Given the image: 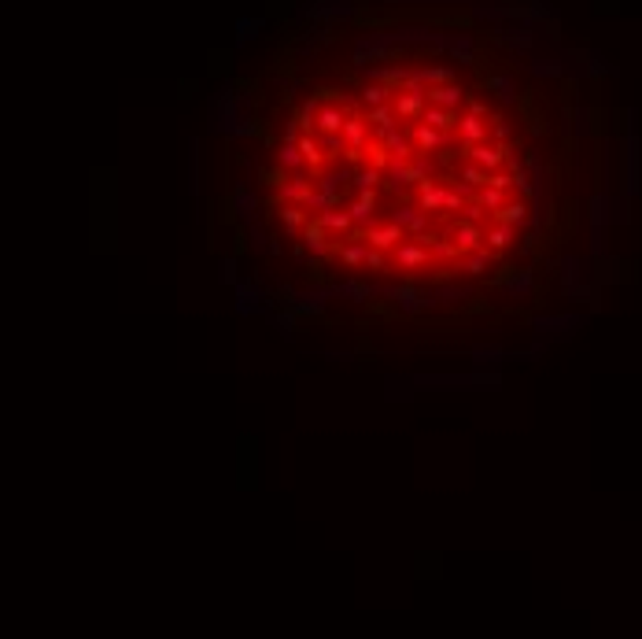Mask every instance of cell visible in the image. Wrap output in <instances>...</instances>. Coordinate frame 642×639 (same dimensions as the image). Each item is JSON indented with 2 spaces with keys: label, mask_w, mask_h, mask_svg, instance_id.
Here are the masks:
<instances>
[{
  "label": "cell",
  "mask_w": 642,
  "mask_h": 639,
  "mask_svg": "<svg viewBox=\"0 0 642 639\" xmlns=\"http://www.w3.org/2000/svg\"><path fill=\"white\" fill-rule=\"evenodd\" d=\"M447 237L462 247V255H469V252H480V247L488 244V226H483V222H473V218H451Z\"/></svg>",
  "instance_id": "1"
},
{
  "label": "cell",
  "mask_w": 642,
  "mask_h": 639,
  "mask_svg": "<svg viewBox=\"0 0 642 639\" xmlns=\"http://www.w3.org/2000/svg\"><path fill=\"white\" fill-rule=\"evenodd\" d=\"M391 263H395V270H432V266H439V259H436L432 247L417 244L410 237V240H402L395 252H391Z\"/></svg>",
  "instance_id": "2"
},
{
  "label": "cell",
  "mask_w": 642,
  "mask_h": 639,
  "mask_svg": "<svg viewBox=\"0 0 642 639\" xmlns=\"http://www.w3.org/2000/svg\"><path fill=\"white\" fill-rule=\"evenodd\" d=\"M451 181H454V178H432V181H421V185H417V207H421V211H428V215H443V203H447Z\"/></svg>",
  "instance_id": "3"
},
{
  "label": "cell",
  "mask_w": 642,
  "mask_h": 639,
  "mask_svg": "<svg viewBox=\"0 0 642 639\" xmlns=\"http://www.w3.org/2000/svg\"><path fill=\"white\" fill-rule=\"evenodd\" d=\"M402 240H410V233H406V226H399V222H388V226H373L365 229V244L370 247H381V252H395V247Z\"/></svg>",
  "instance_id": "4"
},
{
  "label": "cell",
  "mask_w": 642,
  "mask_h": 639,
  "mask_svg": "<svg viewBox=\"0 0 642 639\" xmlns=\"http://www.w3.org/2000/svg\"><path fill=\"white\" fill-rule=\"evenodd\" d=\"M410 141L417 145V152H439V148L454 145L447 129H436V126H428V122H414L410 126Z\"/></svg>",
  "instance_id": "5"
},
{
  "label": "cell",
  "mask_w": 642,
  "mask_h": 639,
  "mask_svg": "<svg viewBox=\"0 0 642 639\" xmlns=\"http://www.w3.org/2000/svg\"><path fill=\"white\" fill-rule=\"evenodd\" d=\"M391 103H395V115L406 122H421V115L428 108V93H410V89H399L395 96H391Z\"/></svg>",
  "instance_id": "6"
},
{
  "label": "cell",
  "mask_w": 642,
  "mask_h": 639,
  "mask_svg": "<svg viewBox=\"0 0 642 639\" xmlns=\"http://www.w3.org/2000/svg\"><path fill=\"white\" fill-rule=\"evenodd\" d=\"M351 111L355 108H347V103H321L318 108V134H344Z\"/></svg>",
  "instance_id": "7"
},
{
  "label": "cell",
  "mask_w": 642,
  "mask_h": 639,
  "mask_svg": "<svg viewBox=\"0 0 642 639\" xmlns=\"http://www.w3.org/2000/svg\"><path fill=\"white\" fill-rule=\"evenodd\" d=\"M488 137H491V119H480L473 111H465L462 119H458V141H465V145H483Z\"/></svg>",
  "instance_id": "8"
},
{
  "label": "cell",
  "mask_w": 642,
  "mask_h": 639,
  "mask_svg": "<svg viewBox=\"0 0 642 639\" xmlns=\"http://www.w3.org/2000/svg\"><path fill=\"white\" fill-rule=\"evenodd\" d=\"M388 296L395 299L399 307H406V310H428L432 303H436V299H428L421 289H417V285H410V281H402V285H391L388 289Z\"/></svg>",
  "instance_id": "9"
},
{
  "label": "cell",
  "mask_w": 642,
  "mask_h": 639,
  "mask_svg": "<svg viewBox=\"0 0 642 639\" xmlns=\"http://www.w3.org/2000/svg\"><path fill=\"white\" fill-rule=\"evenodd\" d=\"M299 152H303V159H307L310 178H321V174H325V163H329V155H325L318 134H303V137H299Z\"/></svg>",
  "instance_id": "10"
},
{
  "label": "cell",
  "mask_w": 642,
  "mask_h": 639,
  "mask_svg": "<svg viewBox=\"0 0 642 639\" xmlns=\"http://www.w3.org/2000/svg\"><path fill=\"white\" fill-rule=\"evenodd\" d=\"M391 222H399V226H406V233H410V237H417V233L428 229V211H421L417 203H402V207H395V211H391Z\"/></svg>",
  "instance_id": "11"
},
{
  "label": "cell",
  "mask_w": 642,
  "mask_h": 639,
  "mask_svg": "<svg viewBox=\"0 0 642 639\" xmlns=\"http://www.w3.org/2000/svg\"><path fill=\"white\" fill-rule=\"evenodd\" d=\"M458 108H439V103H428L425 108V115H421V122H428V126H436V129H447V134H458Z\"/></svg>",
  "instance_id": "12"
},
{
  "label": "cell",
  "mask_w": 642,
  "mask_h": 639,
  "mask_svg": "<svg viewBox=\"0 0 642 639\" xmlns=\"http://www.w3.org/2000/svg\"><path fill=\"white\" fill-rule=\"evenodd\" d=\"M344 137H347V148L370 145V119H365V111H351V119L344 126Z\"/></svg>",
  "instance_id": "13"
},
{
  "label": "cell",
  "mask_w": 642,
  "mask_h": 639,
  "mask_svg": "<svg viewBox=\"0 0 642 639\" xmlns=\"http://www.w3.org/2000/svg\"><path fill=\"white\" fill-rule=\"evenodd\" d=\"M281 192H284V203H307L318 189H314V181H310L303 171H296V174H292V181H288V185H284Z\"/></svg>",
  "instance_id": "14"
},
{
  "label": "cell",
  "mask_w": 642,
  "mask_h": 639,
  "mask_svg": "<svg viewBox=\"0 0 642 639\" xmlns=\"http://www.w3.org/2000/svg\"><path fill=\"white\" fill-rule=\"evenodd\" d=\"M362 307H365V315H373V318H381V322H399V315H402V307L395 303V299H381V296H370V299H362Z\"/></svg>",
  "instance_id": "15"
},
{
  "label": "cell",
  "mask_w": 642,
  "mask_h": 639,
  "mask_svg": "<svg viewBox=\"0 0 642 639\" xmlns=\"http://www.w3.org/2000/svg\"><path fill=\"white\" fill-rule=\"evenodd\" d=\"M428 103H439V108H462L465 103V89L462 85H428Z\"/></svg>",
  "instance_id": "16"
},
{
  "label": "cell",
  "mask_w": 642,
  "mask_h": 639,
  "mask_svg": "<svg viewBox=\"0 0 642 639\" xmlns=\"http://www.w3.org/2000/svg\"><path fill=\"white\" fill-rule=\"evenodd\" d=\"M277 215H281V222H284L288 237H299V233H303V226L310 222V211H307L303 203H284Z\"/></svg>",
  "instance_id": "17"
},
{
  "label": "cell",
  "mask_w": 642,
  "mask_h": 639,
  "mask_svg": "<svg viewBox=\"0 0 642 639\" xmlns=\"http://www.w3.org/2000/svg\"><path fill=\"white\" fill-rule=\"evenodd\" d=\"M391 96H395V89H388V85H381V82H370V78H365L362 89H358V103H362V108H377V103H388Z\"/></svg>",
  "instance_id": "18"
},
{
  "label": "cell",
  "mask_w": 642,
  "mask_h": 639,
  "mask_svg": "<svg viewBox=\"0 0 642 639\" xmlns=\"http://www.w3.org/2000/svg\"><path fill=\"white\" fill-rule=\"evenodd\" d=\"M365 163L388 174V166L395 163V155H391V148L384 145V137H370V145H365Z\"/></svg>",
  "instance_id": "19"
},
{
  "label": "cell",
  "mask_w": 642,
  "mask_h": 639,
  "mask_svg": "<svg viewBox=\"0 0 642 639\" xmlns=\"http://www.w3.org/2000/svg\"><path fill=\"white\" fill-rule=\"evenodd\" d=\"M321 222H325V229H329L333 237H347V233L355 229V218H351V211H344V207L321 211Z\"/></svg>",
  "instance_id": "20"
},
{
  "label": "cell",
  "mask_w": 642,
  "mask_h": 639,
  "mask_svg": "<svg viewBox=\"0 0 642 639\" xmlns=\"http://www.w3.org/2000/svg\"><path fill=\"white\" fill-rule=\"evenodd\" d=\"M491 222H506V226H524V222H528V200H509L506 207L491 211Z\"/></svg>",
  "instance_id": "21"
},
{
  "label": "cell",
  "mask_w": 642,
  "mask_h": 639,
  "mask_svg": "<svg viewBox=\"0 0 642 639\" xmlns=\"http://www.w3.org/2000/svg\"><path fill=\"white\" fill-rule=\"evenodd\" d=\"M509 244H517V226L491 222V226H488V247H495V252H506Z\"/></svg>",
  "instance_id": "22"
},
{
  "label": "cell",
  "mask_w": 642,
  "mask_h": 639,
  "mask_svg": "<svg viewBox=\"0 0 642 639\" xmlns=\"http://www.w3.org/2000/svg\"><path fill=\"white\" fill-rule=\"evenodd\" d=\"M388 185L391 189H410V185H417V171H414V163H391L388 166Z\"/></svg>",
  "instance_id": "23"
},
{
  "label": "cell",
  "mask_w": 642,
  "mask_h": 639,
  "mask_svg": "<svg viewBox=\"0 0 642 639\" xmlns=\"http://www.w3.org/2000/svg\"><path fill=\"white\" fill-rule=\"evenodd\" d=\"M480 315H495V303H491V299H483V296H469L465 303L454 310V318H462V322L480 318Z\"/></svg>",
  "instance_id": "24"
},
{
  "label": "cell",
  "mask_w": 642,
  "mask_h": 639,
  "mask_svg": "<svg viewBox=\"0 0 642 639\" xmlns=\"http://www.w3.org/2000/svg\"><path fill=\"white\" fill-rule=\"evenodd\" d=\"M365 119H370V126H377V129H391L399 122V115H395V103H377V108H365Z\"/></svg>",
  "instance_id": "25"
},
{
  "label": "cell",
  "mask_w": 642,
  "mask_h": 639,
  "mask_svg": "<svg viewBox=\"0 0 642 639\" xmlns=\"http://www.w3.org/2000/svg\"><path fill=\"white\" fill-rule=\"evenodd\" d=\"M303 266H307V281H310V285H318V289H329V285H333V273L325 270V259L307 255Z\"/></svg>",
  "instance_id": "26"
},
{
  "label": "cell",
  "mask_w": 642,
  "mask_h": 639,
  "mask_svg": "<svg viewBox=\"0 0 642 639\" xmlns=\"http://www.w3.org/2000/svg\"><path fill=\"white\" fill-rule=\"evenodd\" d=\"M258 181L266 189H284L288 181H292V174H288L284 163H277V166H258Z\"/></svg>",
  "instance_id": "27"
},
{
  "label": "cell",
  "mask_w": 642,
  "mask_h": 639,
  "mask_svg": "<svg viewBox=\"0 0 642 639\" xmlns=\"http://www.w3.org/2000/svg\"><path fill=\"white\" fill-rule=\"evenodd\" d=\"M473 200H480L488 211H499V207H506L509 203V189H495V185H483V189H476V196Z\"/></svg>",
  "instance_id": "28"
},
{
  "label": "cell",
  "mask_w": 642,
  "mask_h": 639,
  "mask_svg": "<svg viewBox=\"0 0 642 639\" xmlns=\"http://www.w3.org/2000/svg\"><path fill=\"white\" fill-rule=\"evenodd\" d=\"M480 89H488V93H495V96H506V100H513V85L506 82L502 74H480Z\"/></svg>",
  "instance_id": "29"
},
{
  "label": "cell",
  "mask_w": 642,
  "mask_h": 639,
  "mask_svg": "<svg viewBox=\"0 0 642 639\" xmlns=\"http://www.w3.org/2000/svg\"><path fill=\"white\" fill-rule=\"evenodd\" d=\"M377 185H388L384 181V171H377V166H358L355 171V189H377Z\"/></svg>",
  "instance_id": "30"
},
{
  "label": "cell",
  "mask_w": 642,
  "mask_h": 639,
  "mask_svg": "<svg viewBox=\"0 0 642 639\" xmlns=\"http://www.w3.org/2000/svg\"><path fill=\"white\" fill-rule=\"evenodd\" d=\"M458 178H462V181H469L473 189H483V185L491 181V171H483L480 163H473V159H469V163L462 166V171H458Z\"/></svg>",
  "instance_id": "31"
},
{
  "label": "cell",
  "mask_w": 642,
  "mask_h": 639,
  "mask_svg": "<svg viewBox=\"0 0 642 639\" xmlns=\"http://www.w3.org/2000/svg\"><path fill=\"white\" fill-rule=\"evenodd\" d=\"M365 252H370V244H344L336 252V259L344 266H365Z\"/></svg>",
  "instance_id": "32"
},
{
  "label": "cell",
  "mask_w": 642,
  "mask_h": 639,
  "mask_svg": "<svg viewBox=\"0 0 642 639\" xmlns=\"http://www.w3.org/2000/svg\"><path fill=\"white\" fill-rule=\"evenodd\" d=\"M277 163H284L288 171H303V166H307L303 152H299V145H292V141H284V145H281V152H277Z\"/></svg>",
  "instance_id": "33"
},
{
  "label": "cell",
  "mask_w": 642,
  "mask_h": 639,
  "mask_svg": "<svg viewBox=\"0 0 642 639\" xmlns=\"http://www.w3.org/2000/svg\"><path fill=\"white\" fill-rule=\"evenodd\" d=\"M318 141H321V148H325L329 159H344V152H347V137L344 134H318Z\"/></svg>",
  "instance_id": "34"
},
{
  "label": "cell",
  "mask_w": 642,
  "mask_h": 639,
  "mask_svg": "<svg viewBox=\"0 0 642 639\" xmlns=\"http://www.w3.org/2000/svg\"><path fill=\"white\" fill-rule=\"evenodd\" d=\"M517 273H520V270H517L513 263H502V266L488 278V289H509V285L517 281Z\"/></svg>",
  "instance_id": "35"
},
{
  "label": "cell",
  "mask_w": 642,
  "mask_h": 639,
  "mask_svg": "<svg viewBox=\"0 0 642 639\" xmlns=\"http://www.w3.org/2000/svg\"><path fill=\"white\" fill-rule=\"evenodd\" d=\"M314 96H318L321 103H347V108H355V100H351L340 85H318V89H314Z\"/></svg>",
  "instance_id": "36"
},
{
  "label": "cell",
  "mask_w": 642,
  "mask_h": 639,
  "mask_svg": "<svg viewBox=\"0 0 642 639\" xmlns=\"http://www.w3.org/2000/svg\"><path fill=\"white\" fill-rule=\"evenodd\" d=\"M417 78H421L425 85H451L454 82V71H447V67H421V71H417Z\"/></svg>",
  "instance_id": "37"
},
{
  "label": "cell",
  "mask_w": 642,
  "mask_h": 639,
  "mask_svg": "<svg viewBox=\"0 0 642 639\" xmlns=\"http://www.w3.org/2000/svg\"><path fill=\"white\" fill-rule=\"evenodd\" d=\"M237 203H240V196H237V189H233V192H226V196H221V211H218V218H221V226H237Z\"/></svg>",
  "instance_id": "38"
},
{
  "label": "cell",
  "mask_w": 642,
  "mask_h": 639,
  "mask_svg": "<svg viewBox=\"0 0 642 639\" xmlns=\"http://www.w3.org/2000/svg\"><path fill=\"white\" fill-rule=\"evenodd\" d=\"M587 122H591V137L601 141V134H606V108H601V100L591 103V111H587Z\"/></svg>",
  "instance_id": "39"
},
{
  "label": "cell",
  "mask_w": 642,
  "mask_h": 639,
  "mask_svg": "<svg viewBox=\"0 0 642 639\" xmlns=\"http://www.w3.org/2000/svg\"><path fill=\"white\" fill-rule=\"evenodd\" d=\"M432 252H436V259H439V263H454V259L462 255V247H458L451 237H439L436 244H432Z\"/></svg>",
  "instance_id": "40"
},
{
  "label": "cell",
  "mask_w": 642,
  "mask_h": 639,
  "mask_svg": "<svg viewBox=\"0 0 642 639\" xmlns=\"http://www.w3.org/2000/svg\"><path fill=\"white\" fill-rule=\"evenodd\" d=\"M414 171H417V185H421V181H432L436 178V163L428 159V152H421V155H414Z\"/></svg>",
  "instance_id": "41"
},
{
  "label": "cell",
  "mask_w": 642,
  "mask_h": 639,
  "mask_svg": "<svg viewBox=\"0 0 642 639\" xmlns=\"http://www.w3.org/2000/svg\"><path fill=\"white\" fill-rule=\"evenodd\" d=\"M517 115H520V122H528L532 115H539V103H535V93H520V96H517Z\"/></svg>",
  "instance_id": "42"
},
{
  "label": "cell",
  "mask_w": 642,
  "mask_h": 639,
  "mask_svg": "<svg viewBox=\"0 0 642 639\" xmlns=\"http://www.w3.org/2000/svg\"><path fill=\"white\" fill-rule=\"evenodd\" d=\"M299 322H303V318H299L292 307H284V303H281V310H277V325H281V329H284V333H296V329H299Z\"/></svg>",
  "instance_id": "43"
},
{
  "label": "cell",
  "mask_w": 642,
  "mask_h": 639,
  "mask_svg": "<svg viewBox=\"0 0 642 639\" xmlns=\"http://www.w3.org/2000/svg\"><path fill=\"white\" fill-rule=\"evenodd\" d=\"M314 181H318V189H321V192H329V196H340V192H344V189H340L344 174H321V178H314Z\"/></svg>",
  "instance_id": "44"
},
{
  "label": "cell",
  "mask_w": 642,
  "mask_h": 639,
  "mask_svg": "<svg viewBox=\"0 0 642 639\" xmlns=\"http://www.w3.org/2000/svg\"><path fill=\"white\" fill-rule=\"evenodd\" d=\"M365 266L377 270V273H388V255L381 252V247H370V252H365Z\"/></svg>",
  "instance_id": "45"
},
{
  "label": "cell",
  "mask_w": 642,
  "mask_h": 639,
  "mask_svg": "<svg viewBox=\"0 0 642 639\" xmlns=\"http://www.w3.org/2000/svg\"><path fill=\"white\" fill-rule=\"evenodd\" d=\"M266 129H270V122H266V119H251V122L237 126V134H240V137H262Z\"/></svg>",
  "instance_id": "46"
},
{
  "label": "cell",
  "mask_w": 642,
  "mask_h": 639,
  "mask_svg": "<svg viewBox=\"0 0 642 639\" xmlns=\"http://www.w3.org/2000/svg\"><path fill=\"white\" fill-rule=\"evenodd\" d=\"M532 285H535V273H532V266H524V270L517 273V281L509 285V292H513V296H517V292H528Z\"/></svg>",
  "instance_id": "47"
},
{
  "label": "cell",
  "mask_w": 642,
  "mask_h": 639,
  "mask_svg": "<svg viewBox=\"0 0 642 639\" xmlns=\"http://www.w3.org/2000/svg\"><path fill=\"white\" fill-rule=\"evenodd\" d=\"M565 211H569V215H565V237H572V233H576V226H580V203H576V200H569V207H565Z\"/></svg>",
  "instance_id": "48"
},
{
  "label": "cell",
  "mask_w": 642,
  "mask_h": 639,
  "mask_svg": "<svg viewBox=\"0 0 642 639\" xmlns=\"http://www.w3.org/2000/svg\"><path fill=\"white\" fill-rule=\"evenodd\" d=\"M344 292H347V296H355V299H370V296H373V289H370L365 281H347V285H344Z\"/></svg>",
  "instance_id": "49"
},
{
  "label": "cell",
  "mask_w": 642,
  "mask_h": 639,
  "mask_svg": "<svg viewBox=\"0 0 642 639\" xmlns=\"http://www.w3.org/2000/svg\"><path fill=\"white\" fill-rule=\"evenodd\" d=\"M546 129H550V122H546V115H543V111H539V115H532V119H528V134H532V137H543Z\"/></svg>",
  "instance_id": "50"
},
{
  "label": "cell",
  "mask_w": 642,
  "mask_h": 639,
  "mask_svg": "<svg viewBox=\"0 0 642 639\" xmlns=\"http://www.w3.org/2000/svg\"><path fill=\"white\" fill-rule=\"evenodd\" d=\"M483 215H491L488 207H483L480 200H469L465 203V218H473V222H483Z\"/></svg>",
  "instance_id": "51"
},
{
  "label": "cell",
  "mask_w": 642,
  "mask_h": 639,
  "mask_svg": "<svg viewBox=\"0 0 642 639\" xmlns=\"http://www.w3.org/2000/svg\"><path fill=\"white\" fill-rule=\"evenodd\" d=\"M465 111H473V115H480V119H491L488 103H483V100H476V96H465Z\"/></svg>",
  "instance_id": "52"
},
{
  "label": "cell",
  "mask_w": 642,
  "mask_h": 639,
  "mask_svg": "<svg viewBox=\"0 0 642 639\" xmlns=\"http://www.w3.org/2000/svg\"><path fill=\"white\" fill-rule=\"evenodd\" d=\"M491 137H495V141H506V137H509V126L499 119V115H491Z\"/></svg>",
  "instance_id": "53"
},
{
  "label": "cell",
  "mask_w": 642,
  "mask_h": 639,
  "mask_svg": "<svg viewBox=\"0 0 642 639\" xmlns=\"http://www.w3.org/2000/svg\"><path fill=\"white\" fill-rule=\"evenodd\" d=\"M439 237H443V233H436V229H425V233H417L414 240H417V244H425V247H432V244H436Z\"/></svg>",
  "instance_id": "54"
},
{
  "label": "cell",
  "mask_w": 642,
  "mask_h": 639,
  "mask_svg": "<svg viewBox=\"0 0 642 639\" xmlns=\"http://www.w3.org/2000/svg\"><path fill=\"white\" fill-rule=\"evenodd\" d=\"M247 252V233L237 229V237H233V255H244Z\"/></svg>",
  "instance_id": "55"
},
{
  "label": "cell",
  "mask_w": 642,
  "mask_h": 639,
  "mask_svg": "<svg viewBox=\"0 0 642 639\" xmlns=\"http://www.w3.org/2000/svg\"><path fill=\"white\" fill-rule=\"evenodd\" d=\"M258 141H262V145H266V148H277V134H273V129H266V134H262Z\"/></svg>",
  "instance_id": "56"
},
{
  "label": "cell",
  "mask_w": 642,
  "mask_h": 639,
  "mask_svg": "<svg viewBox=\"0 0 642 639\" xmlns=\"http://www.w3.org/2000/svg\"><path fill=\"white\" fill-rule=\"evenodd\" d=\"M233 270H237V263H233V259H226V270H221V273H226V281H237V273H233Z\"/></svg>",
  "instance_id": "57"
},
{
  "label": "cell",
  "mask_w": 642,
  "mask_h": 639,
  "mask_svg": "<svg viewBox=\"0 0 642 639\" xmlns=\"http://www.w3.org/2000/svg\"><path fill=\"white\" fill-rule=\"evenodd\" d=\"M598 11H617V0H598Z\"/></svg>",
  "instance_id": "58"
}]
</instances>
